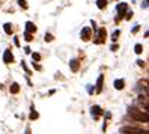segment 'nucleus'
<instances>
[{
	"label": "nucleus",
	"instance_id": "1",
	"mask_svg": "<svg viewBox=\"0 0 149 134\" xmlns=\"http://www.w3.org/2000/svg\"><path fill=\"white\" fill-rule=\"evenodd\" d=\"M128 114L131 116V119L139 121V122H148L149 121L148 112L139 110V109H136V107H130V109H128Z\"/></svg>",
	"mask_w": 149,
	"mask_h": 134
},
{
	"label": "nucleus",
	"instance_id": "2",
	"mask_svg": "<svg viewBox=\"0 0 149 134\" xmlns=\"http://www.w3.org/2000/svg\"><path fill=\"white\" fill-rule=\"evenodd\" d=\"M122 134H149L148 130H142V128H137V127H124L120 130Z\"/></svg>",
	"mask_w": 149,
	"mask_h": 134
},
{
	"label": "nucleus",
	"instance_id": "3",
	"mask_svg": "<svg viewBox=\"0 0 149 134\" xmlns=\"http://www.w3.org/2000/svg\"><path fill=\"white\" fill-rule=\"evenodd\" d=\"M127 11H128V5H127V3H119V5H118V12H119V14H118V17H116V21H119V20L124 18V15L128 14Z\"/></svg>",
	"mask_w": 149,
	"mask_h": 134
},
{
	"label": "nucleus",
	"instance_id": "4",
	"mask_svg": "<svg viewBox=\"0 0 149 134\" xmlns=\"http://www.w3.org/2000/svg\"><path fill=\"white\" fill-rule=\"evenodd\" d=\"M106 36H107V30L104 29V27H101V29L98 30V38L95 39V42H96V44H102L104 41H106Z\"/></svg>",
	"mask_w": 149,
	"mask_h": 134
},
{
	"label": "nucleus",
	"instance_id": "5",
	"mask_svg": "<svg viewBox=\"0 0 149 134\" xmlns=\"http://www.w3.org/2000/svg\"><path fill=\"white\" fill-rule=\"evenodd\" d=\"M91 36H92L91 29H89V27H84V29L81 30V39H83V41H89Z\"/></svg>",
	"mask_w": 149,
	"mask_h": 134
},
{
	"label": "nucleus",
	"instance_id": "6",
	"mask_svg": "<svg viewBox=\"0 0 149 134\" xmlns=\"http://www.w3.org/2000/svg\"><path fill=\"white\" fill-rule=\"evenodd\" d=\"M12 60H14V56H12L11 50H6L5 54H3V62H5V64H11Z\"/></svg>",
	"mask_w": 149,
	"mask_h": 134
},
{
	"label": "nucleus",
	"instance_id": "7",
	"mask_svg": "<svg viewBox=\"0 0 149 134\" xmlns=\"http://www.w3.org/2000/svg\"><path fill=\"white\" fill-rule=\"evenodd\" d=\"M26 32H27V33H33V32H36V26H35L32 21H27V23H26Z\"/></svg>",
	"mask_w": 149,
	"mask_h": 134
},
{
	"label": "nucleus",
	"instance_id": "8",
	"mask_svg": "<svg viewBox=\"0 0 149 134\" xmlns=\"http://www.w3.org/2000/svg\"><path fill=\"white\" fill-rule=\"evenodd\" d=\"M102 82H104V75L101 74L98 77V80H96V92H98V94L102 91Z\"/></svg>",
	"mask_w": 149,
	"mask_h": 134
},
{
	"label": "nucleus",
	"instance_id": "9",
	"mask_svg": "<svg viewBox=\"0 0 149 134\" xmlns=\"http://www.w3.org/2000/svg\"><path fill=\"white\" fill-rule=\"evenodd\" d=\"M78 66H80V62H78V60H71V62H69V68H71V71H74V73H75V71H78Z\"/></svg>",
	"mask_w": 149,
	"mask_h": 134
},
{
	"label": "nucleus",
	"instance_id": "10",
	"mask_svg": "<svg viewBox=\"0 0 149 134\" xmlns=\"http://www.w3.org/2000/svg\"><path fill=\"white\" fill-rule=\"evenodd\" d=\"M9 91H11V94H18L20 92V84L18 83H12L11 87H9Z\"/></svg>",
	"mask_w": 149,
	"mask_h": 134
},
{
	"label": "nucleus",
	"instance_id": "11",
	"mask_svg": "<svg viewBox=\"0 0 149 134\" xmlns=\"http://www.w3.org/2000/svg\"><path fill=\"white\" fill-rule=\"evenodd\" d=\"M115 87L118 89V91L124 89L125 87V82H124V80H116V82H115Z\"/></svg>",
	"mask_w": 149,
	"mask_h": 134
},
{
	"label": "nucleus",
	"instance_id": "12",
	"mask_svg": "<svg viewBox=\"0 0 149 134\" xmlns=\"http://www.w3.org/2000/svg\"><path fill=\"white\" fill-rule=\"evenodd\" d=\"M102 112H101V109H100V107L98 105H93L92 107V114L95 116V118H98V114H101Z\"/></svg>",
	"mask_w": 149,
	"mask_h": 134
},
{
	"label": "nucleus",
	"instance_id": "13",
	"mask_svg": "<svg viewBox=\"0 0 149 134\" xmlns=\"http://www.w3.org/2000/svg\"><path fill=\"white\" fill-rule=\"evenodd\" d=\"M3 29H5V32H6L8 35H11V33H12V24H11V23H6V24L3 26Z\"/></svg>",
	"mask_w": 149,
	"mask_h": 134
},
{
	"label": "nucleus",
	"instance_id": "14",
	"mask_svg": "<svg viewBox=\"0 0 149 134\" xmlns=\"http://www.w3.org/2000/svg\"><path fill=\"white\" fill-rule=\"evenodd\" d=\"M107 0H98V2H96V5H98V8H100V9H104V8H106L107 6Z\"/></svg>",
	"mask_w": 149,
	"mask_h": 134
},
{
	"label": "nucleus",
	"instance_id": "15",
	"mask_svg": "<svg viewBox=\"0 0 149 134\" xmlns=\"http://www.w3.org/2000/svg\"><path fill=\"white\" fill-rule=\"evenodd\" d=\"M134 51L137 53V54H140V53L143 51V47H142V44H136V47H134Z\"/></svg>",
	"mask_w": 149,
	"mask_h": 134
},
{
	"label": "nucleus",
	"instance_id": "16",
	"mask_svg": "<svg viewBox=\"0 0 149 134\" xmlns=\"http://www.w3.org/2000/svg\"><path fill=\"white\" fill-rule=\"evenodd\" d=\"M119 35H120V30H115V32H113V35H111V39L113 41H118Z\"/></svg>",
	"mask_w": 149,
	"mask_h": 134
},
{
	"label": "nucleus",
	"instance_id": "17",
	"mask_svg": "<svg viewBox=\"0 0 149 134\" xmlns=\"http://www.w3.org/2000/svg\"><path fill=\"white\" fill-rule=\"evenodd\" d=\"M38 118V112H35V110H32V113H30V119L33 121V119H36Z\"/></svg>",
	"mask_w": 149,
	"mask_h": 134
},
{
	"label": "nucleus",
	"instance_id": "18",
	"mask_svg": "<svg viewBox=\"0 0 149 134\" xmlns=\"http://www.w3.org/2000/svg\"><path fill=\"white\" fill-rule=\"evenodd\" d=\"M18 5H20L21 8H24V9L27 8V3H26V0H18Z\"/></svg>",
	"mask_w": 149,
	"mask_h": 134
},
{
	"label": "nucleus",
	"instance_id": "19",
	"mask_svg": "<svg viewBox=\"0 0 149 134\" xmlns=\"http://www.w3.org/2000/svg\"><path fill=\"white\" fill-rule=\"evenodd\" d=\"M32 57H33V60H36V62H39V60H41V56L38 54V53H33Z\"/></svg>",
	"mask_w": 149,
	"mask_h": 134
},
{
	"label": "nucleus",
	"instance_id": "20",
	"mask_svg": "<svg viewBox=\"0 0 149 134\" xmlns=\"http://www.w3.org/2000/svg\"><path fill=\"white\" fill-rule=\"evenodd\" d=\"M24 39H26V41H32V33L26 32V33H24Z\"/></svg>",
	"mask_w": 149,
	"mask_h": 134
},
{
	"label": "nucleus",
	"instance_id": "21",
	"mask_svg": "<svg viewBox=\"0 0 149 134\" xmlns=\"http://www.w3.org/2000/svg\"><path fill=\"white\" fill-rule=\"evenodd\" d=\"M45 41H53V35H50V33H45Z\"/></svg>",
	"mask_w": 149,
	"mask_h": 134
},
{
	"label": "nucleus",
	"instance_id": "22",
	"mask_svg": "<svg viewBox=\"0 0 149 134\" xmlns=\"http://www.w3.org/2000/svg\"><path fill=\"white\" fill-rule=\"evenodd\" d=\"M137 64H139V66H145V62L143 60H137Z\"/></svg>",
	"mask_w": 149,
	"mask_h": 134
},
{
	"label": "nucleus",
	"instance_id": "23",
	"mask_svg": "<svg viewBox=\"0 0 149 134\" xmlns=\"http://www.w3.org/2000/svg\"><path fill=\"white\" fill-rule=\"evenodd\" d=\"M111 50H113V51L118 50V45H116V44H113V45H111Z\"/></svg>",
	"mask_w": 149,
	"mask_h": 134
},
{
	"label": "nucleus",
	"instance_id": "24",
	"mask_svg": "<svg viewBox=\"0 0 149 134\" xmlns=\"http://www.w3.org/2000/svg\"><path fill=\"white\" fill-rule=\"evenodd\" d=\"M24 134H32V131H30V128H27V130H26V133Z\"/></svg>",
	"mask_w": 149,
	"mask_h": 134
}]
</instances>
